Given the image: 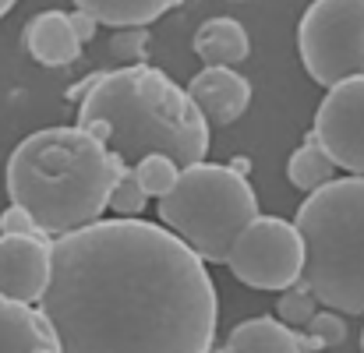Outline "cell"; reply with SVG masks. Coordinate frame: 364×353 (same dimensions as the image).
Instances as JSON below:
<instances>
[{
  "mask_svg": "<svg viewBox=\"0 0 364 353\" xmlns=\"http://www.w3.org/2000/svg\"><path fill=\"white\" fill-rule=\"evenodd\" d=\"M209 353H227V347H223V350H209Z\"/></svg>",
  "mask_w": 364,
  "mask_h": 353,
  "instance_id": "cell-26",
  "label": "cell"
},
{
  "mask_svg": "<svg viewBox=\"0 0 364 353\" xmlns=\"http://www.w3.org/2000/svg\"><path fill=\"white\" fill-rule=\"evenodd\" d=\"M78 131L92 134L124 166L145 156H166L177 170L209 152V124L188 92L152 64H131L92 78L78 103Z\"/></svg>",
  "mask_w": 364,
  "mask_h": 353,
  "instance_id": "cell-2",
  "label": "cell"
},
{
  "mask_svg": "<svg viewBox=\"0 0 364 353\" xmlns=\"http://www.w3.org/2000/svg\"><path fill=\"white\" fill-rule=\"evenodd\" d=\"M195 53L205 67H237L251 53V39L241 21L234 18H209L195 32Z\"/></svg>",
  "mask_w": 364,
  "mask_h": 353,
  "instance_id": "cell-13",
  "label": "cell"
},
{
  "mask_svg": "<svg viewBox=\"0 0 364 353\" xmlns=\"http://www.w3.org/2000/svg\"><path fill=\"white\" fill-rule=\"evenodd\" d=\"M124 163L78 127H43L14 145L4 188L43 237L100 223Z\"/></svg>",
  "mask_w": 364,
  "mask_h": 353,
  "instance_id": "cell-3",
  "label": "cell"
},
{
  "mask_svg": "<svg viewBox=\"0 0 364 353\" xmlns=\"http://www.w3.org/2000/svg\"><path fill=\"white\" fill-rule=\"evenodd\" d=\"M287 177H290V184L301 188L304 195H311V191H318L322 184L336 180V163L326 156V148L315 141L311 131L304 134V145L294 148V156H290V163H287Z\"/></svg>",
  "mask_w": 364,
  "mask_h": 353,
  "instance_id": "cell-16",
  "label": "cell"
},
{
  "mask_svg": "<svg viewBox=\"0 0 364 353\" xmlns=\"http://www.w3.org/2000/svg\"><path fill=\"white\" fill-rule=\"evenodd\" d=\"M234 279L251 290H290L301 279L304 251L294 223L276 216H255L234 240L227 261Z\"/></svg>",
  "mask_w": 364,
  "mask_h": 353,
  "instance_id": "cell-7",
  "label": "cell"
},
{
  "mask_svg": "<svg viewBox=\"0 0 364 353\" xmlns=\"http://www.w3.org/2000/svg\"><path fill=\"white\" fill-rule=\"evenodd\" d=\"M163 230L177 237L205 265H223L234 240L258 216V198L247 177L220 163L184 166L173 188L159 198Z\"/></svg>",
  "mask_w": 364,
  "mask_h": 353,
  "instance_id": "cell-5",
  "label": "cell"
},
{
  "mask_svg": "<svg viewBox=\"0 0 364 353\" xmlns=\"http://www.w3.org/2000/svg\"><path fill=\"white\" fill-rule=\"evenodd\" d=\"M227 353H301V347H297L294 329L279 325L272 315H258L234 325L227 340Z\"/></svg>",
  "mask_w": 364,
  "mask_h": 353,
  "instance_id": "cell-15",
  "label": "cell"
},
{
  "mask_svg": "<svg viewBox=\"0 0 364 353\" xmlns=\"http://www.w3.org/2000/svg\"><path fill=\"white\" fill-rule=\"evenodd\" d=\"M304 332L315 336V340L322 343V350L340 347V343L347 340V325H343V318H340L336 311H315V318L304 325Z\"/></svg>",
  "mask_w": 364,
  "mask_h": 353,
  "instance_id": "cell-21",
  "label": "cell"
},
{
  "mask_svg": "<svg viewBox=\"0 0 364 353\" xmlns=\"http://www.w3.org/2000/svg\"><path fill=\"white\" fill-rule=\"evenodd\" d=\"M184 92L209 127L213 124L227 127V124L241 120L251 103V82L234 67H205L191 78V85Z\"/></svg>",
  "mask_w": 364,
  "mask_h": 353,
  "instance_id": "cell-10",
  "label": "cell"
},
{
  "mask_svg": "<svg viewBox=\"0 0 364 353\" xmlns=\"http://www.w3.org/2000/svg\"><path fill=\"white\" fill-rule=\"evenodd\" d=\"M134 180H138V188L149 195V198H163L170 188H173V180H177V166L166 159V156H145V159H138L134 166Z\"/></svg>",
  "mask_w": 364,
  "mask_h": 353,
  "instance_id": "cell-17",
  "label": "cell"
},
{
  "mask_svg": "<svg viewBox=\"0 0 364 353\" xmlns=\"http://www.w3.org/2000/svg\"><path fill=\"white\" fill-rule=\"evenodd\" d=\"M0 237H43V234L36 230V223L18 205H7L0 212Z\"/></svg>",
  "mask_w": 364,
  "mask_h": 353,
  "instance_id": "cell-22",
  "label": "cell"
},
{
  "mask_svg": "<svg viewBox=\"0 0 364 353\" xmlns=\"http://www.w3.org/2000/svg\"><path fill=\"white\" fill-rule=\"evenodd\" d=\"M230 4H244V0H230Z\"/></svg>",
  "mask_w": 364,
  "mask_h": 353,
  "instance_id": "cell-27",
  "label": "cell"
},
{
  "mask_svg": "<svg viewBox=\"0 0 364 353\" xmlns=\"http://www.w3.org/2000/svg\"><path fill=\"white\" fill-rule=\"evenodd\" d=\"M181 0H75V11H85L96 25L110 28H145Z\"/></svg>",
  "mask_w": 364,
  "mask_h": 353,
  "instance_id": "cell-14",
  "label": "cell"
},
{
  "mask_svg": "<svg viewBox=\"0 0 364 353\" xmlns=\"http://www.w3.org/2000/svg\"><path fill=\"white\" fill-rule=\"evenodd\" d=\"M145 50H149V32L145 28H121L110 43V53L121 60L124 67L131 64H145Z\"/></svg>",
  "mask_w": 364,
  "mask_h": 353,
  "instance_id": "cell-20",
  "label": "cell"
},
{
  "mask_svg": "<svg viewBox=\"0 0 364 353\" xmlns=\"http://www.w3.org/2000/svg\"><path fill=\"white\" fill-rule=\"evenodd\" d=\"M36 311L57 353H209L220 297L198 254L145 219H100L50 240Z\"/></svg>",
  "mask_w": 364,
  "mask_h": 353,
  "instance_id": "cell-1",
  "label": "cell"
},
{
  "mask_svg": "<svg viewBox=\"0 0 364 353\" xmlns=\"http://www.w3.org/2000/svg\"><path fill=\"white\" fill-rule=\"evenodd\" d=\"M50 279L46 237H0V297L14 304H36Z\"/></svg>",
  "mask_w": 364,
  "mask_h": 353,
  "instance_id": "cell-9",
  "label": "cell"
},
{
  "mask_svg": "<svg viewBox=\"0 0 364 353\" xmlns=\"http://www.w3.org/2000/svg\"><path fill=\"white\" fill-rule=\"evenodd\" d=\"M68 25H71V32H75V39H78L82 46H85V43L96 36V28H100V25H96V21H92L85 11H71V14H68Z\"/></svg>",
  "mask_w": 364,
  "mask_h": 353,
  "instance_id": "cell-23",
  "label": "cell"
},
{
  "mask_svg": "<svg viewBox=\"0 0 364 353\" xmlns=\"http://www.w3.org/2000/svg\"><path fill=\"white\" fill-rule=\"evenodd\" d=\"M25 46L43 67H68L82 53V43L75 39L64 11H39L25 25Z\"/></svg>",
  "mask_w": 364,
  "mask_h": 353,
  "instance_id": "cell-11",
  "label": "cell"
},
{
  "mask_svg": "<svg viewBox=\"0 0 364 353\" xmlns=\"http://www.w3.org/2000/svg\"><path fill=\"white\" fill-rule=\"evenodd\" d=\"M311 134L336 170L364 177V78H347L326 92Z\"/></svg>",
  "mask_w": 364,
  "mask_h": 353,
  "instance_id": "cell-8",
  "label": "cell"
},
{
  "mask_svg": "<svg viewBox=\"0 0 364 353\" xmlns=\"http://www.w3.org/2000/svg\"><path fill=\"white\" fill-rule=\"evenodd\" d=\"M294 230L301 237V286L336 315H364V177H336L311 191Z\"/></svg>",
  "mask_w": 364,
  "mask_h": 353,
  "instance_id": "cell-4",
  "label": "cell"
},
{
  "mask_svg": "<svg viewBox=\"0 0 364 353\" xmlns=\"http://www.w3.org/2000/svg\"><path fill=\"white\" fill-rule=\"evenodd\" d=\"M145 202H149V195L138 188L134 170H131V166H124L121 177H117V180H114V188H110L107 209H110V212H117V219H138V212H145Z\"/></svg>",
  "mask_w": 364,
  "mask_h": 353,
  "instance_id": "cell-18",
  "label": "cell"
},
{
  "mask_svg": "<svg viewBox=\"0 0 364 353\" xmlns=\"http://www.w3.org/2000/svg\"><path fill=\"white\" fill-rule=\"evenodd\" d=\"M227 166H230L234 173H241V177H247V173H251V159H247V156H237V159H230Z\"/></svg>",
  "mask_w": 364,
  "mask_h": 353,
  "instance_id": "cell-24",
  "label": "cell"
},
{
  "mask_svg": "<svg viewBox=\"0 0 364 353\" xmlns=\"http://www.w3.org/2000/svg\"><path fill=\"white\" fill-rule=\"evenodd\" d=\"M297 53L322 89L364 78V0H315L297 25Z\"/></svg>",
  "mask_w": 364,
  "mask_h": 353,
  "instance_id": "cell-6",
  "label": "cell"
},
{
  "mask_svg": "<svg viewBox=\"0 0 364 353\" xmlns=\"http://www.w3.org/2000/svg\"><path fill=\"white\" fill-rule=\"evenodd\" d=\"M315 297L304 290V286H290V290H283V297H279V304H276V322L279 325H287V329H294V332H301L311 318H315Z\"/></svg>",
  "mask_w": 364,
  "mask_h": 353,
  "instance_id": "cell-19",
  "label": "cell"
},
{
  "mask_svg": "<svg viewBox=\"0 0 364 353\" xmlns=\"http://www.w3.org/2000/svg\"><path fill=\"white\" fill-rule=\"evenodd\" d=\"M361 343H364V336H361Z\"/></svg>",
  "mask_w": 364,
  "mask_h": 353,
  "instance_id": "cell-28",
  "label": "cell"
},
{
  "mask_svg": "<svg viewBox=\"0 0 364 353\" xmlns=\"http://www.w3.org/2000/svg\"><path fill=\"white\" fill-rule=\"evenodd\" d=\"M0 353H57V340L46 318L32 304L0 297Z\"/></svg>",
  "mask_w": 364,
  "mask_h": 353,
  "instance_id": "cell-12",
  "label": "cell"
},
{
  "mask_svg": "<svg viewBox=\"0 0 364 353\" xmlns=\"http://www.w3.org/2000/svg\"><path fill=\"white\" fill-rule=\"evenodd\" d=\"M14 4H18V0H0V18H4V14H7V11H11Z\"/></svg>",
  "mask_w": 364,
  "mask_h": 353,
  "instance_id": "cell-25",
  "label": "cell"
}]
</instances>
